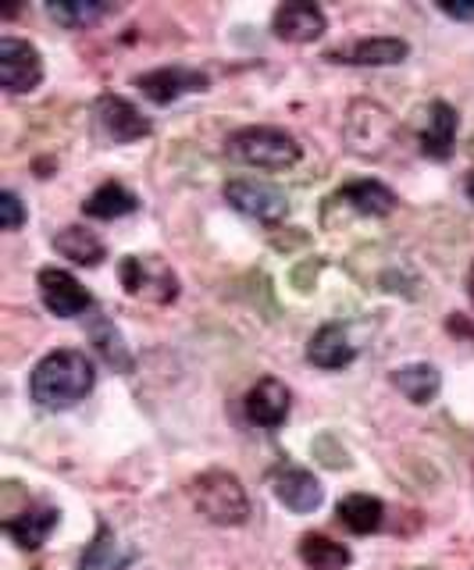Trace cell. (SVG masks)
I'll return each instance as SVG.
<instances>
[{
  "label": "cell",
  "mask_w": 474,
  "mask_h": 570,
  "mask_svg": "<svg viewBox=\"0 0 474 570\" xmlns=\"http://www.w3.org/2000/svg\"><path fill=\"white\" fill-rule=\"evenodd\" d=\"M300 560L310 570H343L349 567V549L339 546L336 539H328V534H304Z\"/></svg>",
  "instance_id": "cell-24"
},
{
  "label": "cell",
  "mask_w": 474,
  "mask_h": 570,
  "mask_svg": "<svg viewBox=\"0 0 474 570\" xmlns=\"http://www.w3.org/2000/svg\"><path fill=\"white\" fill-rule=\"evenodd\" d=\"M289 389L278 382V379H260L250 392H247V403H243V410H247V421L265 428V432H275V428H283L286 417H289Z\"/></svg>",
  "instance_id": "cell-12"
},
{
  "label": "cell",
  "mask_w": 474,
  "mask_h": 570,
  "mask_svg": "<svg viewBox=\"0 0 474 570\" xmlns=\"http://www.w3.org/2000/svg\"><path fill=\"white\" fill-rule=\"evenodd\" d=\"M111 11L108 0H50V18L65 29H86Z\"/></svg>",
  "instance_id": "cell-25"
},
{
  "label": "cell",
  "mask_w": 474,
  "mask_h": 570,
  "mask_svg": "<svg viewBox=\"0 0 474 570\" xmlns=\"http://www.w3.org/2000/svg\"><path fill=\"white\" fill-rule=\"evenodd\" d=\"M411 43L399 40V36H372V40H357L346 50H332V61H346V65H361V68H385V65H399L407 61Z\"/></svg>",
  "instance_id": "cell-13"
},
{
  "label": "cell",
  "mask_w": 474,
  "mask_h": 570,
  "mask_svg": "<svg viewBox=\"0 0 474 570\" xmlns=\"http://www.w3.org/2000/svg\"><path fill=\"white\" fill-rule=\"evenodd\" d=\"M58 521H61V513L55 507H29L22 513L8 517L4 531L19 549H40L50 539V531L58 528Z\"/></svg>",
  "instance_id": "cell-17"
},
{
  "label": "cell",
  "mask_w": 474,
  "mask_h": 570,
  "mask_svg": "<svg viewBox=\"0 0 474 570\" xmlns=\"http://www.w3.org/2000/svg\"><path fill=\"white\" fill-rule=\"evenodd\" d=\"M307 361L322 371H339L357 361V346L349 343V335L339 325H322L307 343Z\"/></svg>",
  "instance_id": "cell-16"
},
{
  "label": "cell",
  "mask_w": 474,
  "mask_h": 570,
  "mask_svg": "<svg viewBox=\"0 0 474 570\" xmlns=\"http://www.w3.org/2000/svg\"><path fill=\"white\" fill-rule=\"evenodd\" d=\"M192 507H197L210 524L236 528L250 517V499L243 481L228 471H204L200 478L189 481Z\"/></svg>",
  "instance_id": "cell-3"
},
{
  "label": "cell",
  "mask_w": 474,
  "mask_h": 570,
  "mask_svg": "<svg viewBox=\"0 0 474 570\" xmlns=\"http://www.w3.org/2000/svg\"><path fill=\"white\" fill-rule=\"evenodd\" d=\"M43 82V58L40 50L19 36H4L0 40V86L8 94H29Z\"/></svg>",
  "instance_id": "cell-7"
},
{
  "label": "cell",
  "mask_w": 474,
  "mask_h": 570,
  "mask_svg": "<svg viewBox=\"0 0 474 570\" xmlns=\"http://www.w3.org/2000/svg\"><path fill=\"white\" fill-rule=\"evenodd\" d=\"M90 335H93L97 350L103 353V361H108L111 367H118V371H129L132 367L129 353H126V343H121V335H118L115 325H108V321H97Z\"/></svg>",
  "instance_id": "cell-26"
},
{
  "label": "cell",
  "mask_w": 474,
  "mask_h": 570,
  "mask_svg": "<svg viewBox=\"0 0 474 570\" xmlns=\"http://www.w3.org/2000/svg\"><path fill=\"white\" fill-rule=\"evenodd\" d=\"M339 521L354 531V534H372L382 528V517H385V507H382V499L375 495H364V492H354V495H346L339 499Z\"/></svg>",
  "instance_id": "cell-23"
},
{
  "label": "cell",
  "mask_w": 474,
  "mask_h": 570,
  "mask_svg": "<svg viewBox=\"0 0 474 570\" xmlns=\"http://www.w3.org/2000/svg\"><path fill=\"white\" fill-rule=\"evenodd\" d=\"M118 278L129 296H144L150 303H171L179 296V278L161 257H121Z\"/></svg>",
  "instance_id": "cell-4"
},
{
  "label": "cell",
  "mask_w": 474,
  "mask_h": 570,
  "mask_svg": "<svg viewBox=\"0 0 474 570\" xmlns=\"http://www.w3.org/2000/svg\"><path fill=\"white\" fill-rule=\"evenodd\" d=\"M425 118L428 121H425V129H421V154L432 160H446L453 154L456 129H461V115H456L453 104L435 100V104H428Z\"/></svg>",
  "instance_id": "cell-15"
},
{
  "label": "cell",
  "mask_w": 474,
  "mask_h": 570,
  "mask_svg": "<svg viewBox=\"0 0 474 570\" xmlns=\"http://www.w3.org/2000/svg\"><path fill=\"white\" fill-rule=\"evenodd\" d=\"M271 29L278 40H286V43H314L328 29V18L318 4H310V0H289V4L275 11Z\"/></svg>",
  "instance_id": "cell-11"
},
{
  "label": "cell",
  "mask_w": 474,
  "mask_h": 570,
  "mask_svg": "<svg viewBox=\"0 0 474 570\" xmlns=\"http://www.w3.org/2000/svg\"><path fill=\"white\" fill-rule=\"evenodd\" d=\"M438 11L456 18V22H474V0H435Z\"/></svg>",
  "instance_id": "cell-28"
},
{
  "label": "cell",
  "mask_w": 474,
  "mask_h": 570,
  "mask_svg": "<svg viewBox=\"0 0 474 570\" xmlns=\"http://www.w3.org/2000/svg\"><path fill=\"white\" fill-rule=\"evenodd\" d=\"M26 225V207L19 200V193L4 189L0 193V228L4 232H19Z\"/></svg>",
  "instance_id": "cell-27"
},
{
  "label": "cell",
  "mask_w": 474,
  "mask_h": 570,
  "mask_svg": "<svg viewBox=\"0 0 474 570\" xmlns=\"http://www.w3.org/2000/svg\"><path fill=\"white\" fill-rule=\"evenodd\" d=\"M396 136V121L393 115L385 111L382 104H372V100H357L349 107V118H346V139L349 147L364 157H382L385 147L393 142Z\"/></svg>",
  "instance_id": "cell-5"
},
{
  "label": "cell",
  "mask_w": 474,
  "mask_h": 570,
  "mask_svg": "<svg viewBox=\"0 0 474 570\" xmlns=\"http://www.w3.org/2000/svg\"><path fill=\"white\" fill-rule=\"evenodd\" d=\"M225 200L239 214L265 225L283 222L289 214V196L283 189H275L271 183H257V178H233V183H225Z\"/></svg>",
  "instance_id": "cell-6"
},
{
  "label": "cell",
  "mask_w": 474,
  "mask_h": 570,
  "mask_svg": "<svg viewBox=\"0 0 474 570\" xmlns=\"http://www.w3.org/2000/svg\"><path fill=\"white\" fill-rule=\"evenodd\" d=\"M275 499L283 503L286 510H296V513H310L322 507V481L314 478L310 471L304 468H278L275 471Z\"/></svg>",
  "instance_id": "cell-14"
},
{
  "label": "cell",
  "mask_w": 474,
  "mask_h": 570,
  "mask_svg": "<svg viewBox=\"0 0 474 570\" xmlns=\"http://www.w3.org/2000/svg\"><path fill=\"white\" fill-rule=\"evenodd\" d=\"M136 86L144 89V97L154 104H171L186 94H200V89L210 86V79L200 68H186V65H165L154 68L147 76H136Z\"/></svg>",
  "instance_id": "cell-10"
},
{
  "label": "cell",
  "mask_w": 474,
  "mask_h": 570,
  "mask_svg": "<svg viewBox=\"0 0 474 570\" xmlns=\"http://www.w3.org/2000/svg\"><path fill=\"white\" fill-rule=\"evenodd\" d=\"M225 154L239 160V165L265 168V171H286L304 157L300 142H296L286 129L275 125H247L225 139Z\"/></svg>",
  "instance_id": "cell-2"
},
{
  "label": "cell",
  "mask_w": 474,
  "mask_h": 570,
  "mask_svg": "<svg viewBox=\"0 0 474 570\" xmlns=\"http://www.w3.org/2000/svg\"><path fill=\"white\" fill-rule=\"evenodd\" d=\"M55 249L65 257V261H72V264H79V267H97L103 257H108V246H103L100 239H97V232H90V228H82V225H68V228H61L55 239Z\"/></svg>",
  "instance_id": "cell-20"
},
{
  "label": "cell",
  "mask_w": 474,
  "mask_h": 570,
  "mask_svg": "<svg viewBox=\"0 0 474 570\" xmlns=\"http://www.w3.org/2000/svg\"><path fill=\"white\" fill-rule=\"evenodd\" d=\"M132 563V552L121 549V542L115 539V531L108 524L97 528V539L86 546L79 570H126Z\"/></svg>",
  "instance_id": "cell-21"
},
{
  "label": "cell",
  "mask_w": 474,
  "mask_h": 570,
  "mask_svg": "<svg viewBox=\"0 0 474 570\" xmlns=\"http://www.w3.org/2000/svg\"><path fill=\"white\" fill-rule=\"evenodd\" d=\"M464 189H467V196H471V204H474V171L467 175V186H464Z\"/></svg>",
  "instance_id": "cell-29"
},
{
  "label": "cell",
  "mask_w": 474,
  "mask_h": 570,
  "mask_svg": "<svg viewBox=\"0 0 474 570\" xmlns=\"http://www.w3.org/2000/svg\"><path fill=\"white\" fill-rule=\"evenodd\" d=\"M339 200L346 207H354L364 218H385V214L396 210V193L389 186H382L378 178H357V183H346L339 189Z\"/></svg>",
  "instance_id": "cell-18"
},
{
  "label": "cell",
  "mask_w": 474,
  "mask_h": 570,
  "mask_svg": "<svg viewBox=\"0 0 474 570\" xmlns=\"http://www.w3.org/2000/svg\"><path fill=\"white\" fill-rule=\"evenodd\" d=\"M467 289H471V299H474V261H471V272H467Z\"/></svg>",
  "instance_id": "cell-30"
},
{
  "label": "cell",
  "mask_w": 474,
  "mask_h": 570,
  "mask_svg": "<svg viewBox=\"0 0 474 570\" xmlns=\"http://www.w3.org/2000/svg\"><path fill=\"white\" fill-rule=\"evenodd\" d=\"M37 285H40L43 307L55 317H82L93 307V296L86 293V285L72 272H65V267H43Z\"/></svg>",
  "instance_id": "cell-9"
},
{
  "label": "cell",
  "mask_w": 474,
  "mask_h": 570,
  "mask_svg": "<svg viewBox=\"0 0 474 570\" xmlns=\"http://www.w3.org/2000/svg\"><path fill=\"white\" fill-rule=\"evenodd\" d=\"M97 371L93 361L79 350H55L32 367L29 392L43 410H68L93 392Z\"/></svg>",
  "instance_id": "cell-1"
},
{
  "label": "cell",
  "mask_w": 474,
  "mask_h": 570,
  "mask_svg": "<svg viewBox=\"0 0 474 570\" xmlns=\"http://www.w3.org/2000/svg\"><path fill=\"white\" fill-rule=\"evenodd\" d=\"M139 207V196L129 189V186H121V183H103L97 186L90 196H86V204H82V214L86 218H100V222H115V218H126V214H132Z\"/></svg>",
  "instance_id": "cell-19"
},
{
  "label": "cell",
  "mask_w": 474,
  "mask_h": 570,
  "mask_svg": "<svg viewBox=\"0 0 474 570\" xmlns=\"http://www.w3.org/2000/svg\"><path fill=\"white\" fill-rule=\"evenodd\" d=\"M393 385H396L411 403L428 406V403L438 396V389H443V379H438V371H435L432 364H407V367L393 371Z\"/></svg>",
  "instance_id": "cell-22"
},
{
  "label": "cell",
  "mask_w": 474,
  "mask_h": 570,
  "mask_svg": "<svg viewBox=\"0 0 474 570\" xmlns=\"http://www.w3.org/2000/svg\"><path fill=\"white\" fill-rule=\"evenodd\" d=\"M93 118H97V129L108 142H136L150 136V118H144L139 107H132L126 97H115V94H103L93 107Z\"/></svg>",
  "instance_id": "cell-8"
}]
</instances>
